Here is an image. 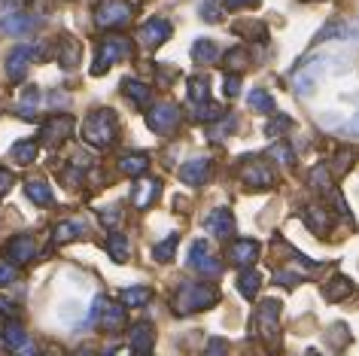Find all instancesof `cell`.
<instances>
[{
	"label": "cell",
	"mask_w": 359,
	"mask_h": 356,
	"mask_svg": "<svg viewBox=\"0 0 359 356\" xmlns=\"http://www.w3.org/2000/svg\"><path fill=\"white\" fill-rule=\"evenodd\" d=\"M219 301V289L213 283H195L186 280L180 283L177 296H174V310L177 314H195V310H204Z\"/></svg>",
	"instance_id": "cell-1"
},
{
	"label": "cell",
	"mask_w": 359,
	"mask_h": 356,
	"mask_svg": "<svg viewBox=\"0 0 359 356\" xmlns=\"http://www.w3.org/2000/svg\"><path fill=\"white\" fill-rule=\"evenodd\" d=\"M116 135H119V122H116L113 110H95L86 116V122H83L86 144H92L95 149H107L116 144Z\"/></svg>",
	"instance_id": "cell-2"
},
{
	"label": "cell",
	"mask_w": 359,
	"mask_h": 356,
	"mask_svg": "<svg viewBox=\"0 0 359 356\" xmlns=\"http://www.w3.org/2000/svg\"><path fill=\"white\" fill-rule=\"evenodd\" d=\"M329 55H313L308 64H302L299 70H295V79H292V85H295V92H299L302 97H311L313 92H317V85H320V79L326 76V70H329Z\"/></svg>",
	"instance_id": "cell-3"
},
{
	"label": "cell",
	"mask_w": 359,
	"mask_h": 356,
	"mask_svg": "<svg viewBox=\"0 0 359 356\" xmlns=\"http://www.w3.org/2000/svg\"><path fill=\"white\" fill-rule=\"evenodd\" d=\"M134 15V6L128 0H101L95 10V25L97 28H122Z\"/></svg>",
	"instance_id": "cell-4"
},
{
	"label": "cell",
	"mask_w": 359,
	"mask_h": 356,
	"mask_svg": "<svg viewBox=\"0 0 359 356\" xmlns=\"http://www.w3.org/2000/svg\"><path fill=\"white\" fill-rule=\"evenodd\" d=\"M131 55V43L125 37H107L101 46H97V55H95V64H92V74L101 76L104 70H110L116 61L128 58Z\"/></svg>",
	"instance_id": "cell-5"
},
{
	"label": "cell",
	"mask_w": 359,
	"mask_h": 356,
	"mask_svg": "<svg viewBox=\"0 0 359 356\" xmlns=\"http://www.w3.org/2000/svg\"><path fill=\"white\" fill-rule=\"evenodd\" d=\"M256 329L268 344H277L280 338V301L277 299H265L256 310Z\"/></svg>",
	"instance_id": "cell-6"
},
{
	"label": "cell",
	"mask_w": 359,
	"mask_h": 356,
	"mask_svg": "<svg viewBox=\"0 0 359 356\" xmlns=\"http://www.w3.org/2000/svg\"><path fill=\"white\" fill-rule=\"evenodd\" d=\"M74 116H67V113H61V116H52V119L43 122V128H40V144H46V146H58V144H65V140L70 137V131H74Z\"/></svg>",
	"instance_id": "cell-7"
},
{
	"label": "cell",
	"mask_w": 359,
	"mask_h": 356,
	"mask_svg": "<svg viewBox=\"0 0 359 356\" xmlns=\"http://www.w3.org/2000/svg\"><path fill=\"white\" fill-rule=\"evenodd\" d=\"M241 180H244L250 189H271L274 186V174L271 167L259 158H244V167H241Z\"/></svg>",
	"instance_id": "cell-8"
},
{
	"label": "cell",
	"mask_w": 359,
	"mask_h": 356,
	"mask_svg": "<svg viewBox=\"0 0 359 356\" xmlns=\"http://www.w3.org/2000/svg\"><path fill=\"white\" fill-rule=\"evenodd\" d=\"M177 122H180V107H174V104H156L147 113V125L156 131V135H168V131H174Z\"/></svg>",
	"instance_id": "cell-9"
},
{
	"label": "cell",
	"mask_w": 359,
	"mask_h": 356,
	"mask_svg": "<svg viewBox=\"0 0 359 356\" xmlns=\"http://www.w3.org/2000/svg\"><path fill=\"white\" fill-rule=\"evenodd\" d=\"M34 58H37L34 46H15L10 55H6V76H10V83H22L28 67L34 64Z\"/></svg>",
	"instance_id": "cell-10"
},
{
	"label": "cell",
	"mask_w": 359,
	"mask_h": 356,
	"mask_svg": "<svg viewBox=\"0 0 359 356\" xmlns=\"http://www.w3.org/2000/svg\"><path fill=\"white\" fill-rule=\"evenodd\" d=\"M189 268L201 271V274H219L222 271V262L210 253V247L204 244V241H195L189 247Z\"/></svg>",
	"instance_id": "cell-11"
},
{
	"label": "cell",
	"mask_w": 359,
	"mask_h": 356,
	"mask_svg": "<svg viewBox=\"0 0 359 356\" xmlns=\"http://www.w3.org/2000/svg\"><path fill=\"white\" fill-rule=\"evenodd\" d=\"M168 37H170V22H168V19H149V22L137 31V40H140L147 49L161 46V43H165Z\"/></svg>",
	"instance_id": "cell-12"
},
{
	"label": "cell",
	"mask_w": 359,
	"mask_h": 356,
	"mask_svg": "<svg viewBox=\"0 0 359 356\" xmlns=\"http://www.w3.org/2000/svg\"><path fill=\"white\" fill-rule=\"evenodd\" d=\"M6 256L15 265H28L34 256H37V241L31 235H15L10 244H6Z\"/></svg>",
	"instance_id": "cell-13"
},
{
	"label": "cell",
	"mask_w": 359,
	"mask_h": 356,
	"mask_svg": "<svg viewBox=\"0 0 359 356\" xmlns=\"http://www.w3.org/2000/svg\"><path fill=\"white\" fill-rule=\"evenodd\" d=\"M229 259L241 265V268L253 265L259 259V241H253V238H238V241L229 247Z\"/></svg>",
	"instance_id": "cell-14"
},
{
	"label": "cell",
	"mask_w": 359,
	"mask_h": 356,
	"mask_svg": "<svg viewBox=\"0 0 359 356\" xmlns=\"http://www.w3.org/2000/svg\"><path fill=\"white\" fill-rule=\"evenodd\" d=\"M4 341L10 350H22V353H37V344H28V332H25V326L19 320H13V323L4 326Z\"/></svg>",
	"instance_id": "cell-15"
},
{
	"label": "cell",
	"mask_w": 359,
	"mask_h": 356,
	"mask_svg": "<svg viewBox=\"0 0 359 356\" xmlns=\"http://www.w3.org/2000/svg\"><path fill=\"white\" fill-rule=\"evenodd\" d=\"M208 231L210 235H217V238H222V241H229L231 235H235V217H231V210H226V207H217L208 217Z\"/></svg>",
	"instance_id": "cell-16"
},
{
	"label": "cell",
	"mask_w": 359,
	"mask_h": 356,
	"mask_svg": "<svg viewBox=\"0 0 359 356\" xmlns=\"http://www.w3.org/2000/svg\"><path fill=\"white\" fill-rule=\"evenodd\" d=\"M210 177V162L208 158H192V162H186L180 167V180L186 186H204Z\"/></svg>",
	"instance_id": "cell-17"
},
{
	"label": "cell",
	"mask_w": 359,
	"mask_h": 356,
	"mask_svg": "<svg viewBox=\"0 0 359 356\" xmlns=\"http://www.w3.org/2000/svg\"><path fill=\"white\" fill-rule=\"evenodd\" d=\"M158 192H161V183H158V180H140L137 186H134L131 204H134L137 210H147L149 204L158 198Z\"/></svg>",
	"instance_id": "cell-18"
},
{
	"label": "cell",
	"mask_w": 359,
	"mask_h": 356,
	"mask_svg": "<svg viewBox=\"0 0 359 356\" xmlns=\"http://www.w3.org/2000/svg\"><path fill=\"white\" fill-rule=\"evenodd\" d=\"M37 19H34L31 13H6L4 19H0V31L4 34H28Z\"/></svg>",
	"instance_id": "cell-19"
},
{
	"label": "cell",
	"mask_w": 359,
	"mask_h": 356,
	"mask_svg": "<svg viewBox=\"0 0 359 356\" xmlns=\"http://www.w3.org/2000/svg\"><path fill=\"white\" fill-rule=\"evenodd\" d=\"M304 222H308V228L313 235H326L329 226H332V217L326 207H320V204H311V207H304Z\"/></svg>",
	"instance_id": "cell-20"
},
{
	"label": "cell",
	"mask_w": 359,
	"mask_h": 356,
	"mask_svg": "<svg viewBox=\"0 0 359 356\" xmlns=\"http://www.w3.org/2000/svg\"><path fill=\"white\" fill-rule=\"evenodd\" d=\"M101 329L104 332H122L125 329V305L107 301L104 310H101Z\"/></svg>",
	"instance_id": "cell-21"
},
{
	"label": "cell",
	"mask_w": 359,
	"mask_h": 356,
	"mask_svg": "<svg viewBox=\"0 0 359 356\" xmlns=\"http://www.w3.org/2000/svg\"><path fill=\"white\" fill-rule=\"evenodd\" d=\"M152 344H156V332H152L149 323H137L131 329V350L134 353H152Z\"/></svg>",
	"instance_id": "cell-22"
},
{
	"label": "cell",
	"mask_w": 359,
	"mask_h": 356,
	"mask_svg": "<svg viewBox=\"0 0 359 356\" xmlns=\"http://www.w3.org/2000/svg\"><path fill=\"white\" fill-rule=\"evenodd\" d=\"M107 253H110V259L113 262H128V256H131V241H128V235H122V231H113L110 238H107Z\"/></svg>",
	"instance_id": "cell-23"
},
{
	"label": "cell",
	"mask_w": 359,
	"mask_h": 356,
	"mask_svg": "<svg viewBox=\"0 0 359 356\" xmlns=\"http://www.w3.org/2000/svg\"><path fill=\"white\" fill-rule=\"evenodd\" d=\"M88 231V226L83 219H70V222H58L55 226V244H70V241H76V238H83Z\"/></svg>",
	"instance_id": "cell-24"
},
{
	"label": "cell",
	"mask_w": 359,
	"mask_h": 356,
	"mask_svg": "<svg viewBox=\"0 0 359 356\" xmlns=\"http://www.w3.org/2000/svg\"><path fill=\"white\" fill-rule=\"evenodd\" d=\"M119 171L125 177H140V174H147L149 171V156H143V153H125L119 158Z\"/></svg>",
	"instance_id": "cell-25"
},
{
	"label": "cell",
	"mask_w": 359,
	"mask_h": 356,
	"mask_svg": "<svg viewBox=\"0 0 359 356\" xmlns=\"http://www.w3.org/2000/svg\"><path fill=\"white\" fill-rule=\"evenodd\" d=\"M259 287H262V274H259L256 268H250V265H247V268L241 271V278H238V289H241V296L253 301V299L259 296Z\"/></svg>",
	"instance_id": "cell-26"
},
{
	"label": "cell",
	"mask_w": 359,
	"mask_h": 356,
	"mask_svg": "<svg viewBox=\"0 0 359 356\" xmlns=\"http://www.w3.org/2000/svg\"><path fill=\"white\" fill-rule=\"evenodd\" d=\"M122 88H125V95H128V101H134L137 107H147L152 101V88L147 83H140V79H125Z\"/></svg>",
	"instance_id": "cell-27"
},
{
	"label": "cell",
	"mask_w": 359,
	"mask_h": 356,
	"mask_svg": "<svg viewBox=\"0 0 359 356\" xmlns=\"http://www.w3.org/2000/svg\"><path fill=\"white\" fill-rule=\"evenodd\" d=\"M40 156V144L37 140H19V144L13 146V162L15 165H34Z\"/></svg>",
	"instance_id": "cell-28"
},
{
	"label": "cell",
	"mask_w": 359,
	"mask_h": 356,
	"mask_svg": "<svg viewBox=\"0 0 359 356\" xmlns=\"http://www.w3.org/2000/svg\"><path fill=\"white\" fill-rule=\"evenodd\" d=\"M323 296H326L329 301H341V299H347V296H353V283H350L347 278H332L326 287H323Z\"/></svg>",
	"instance_id": "cell-29"
},
{
	"label": "cell",
	"mask_w": 359,
	"mask_h": 356,
	"mask_svg": "<svg viewBox=\"0 0 359 356\" xmlns=\"http://www.w3.org/2000/svg\"><path fill=\"white\" fill-rule=\"evenodd\" d=\"M58 64L61 67H76L79 64V43L76 40H58Z\"/></svg>",
	"instance_id": "cell-30"
},
{
	"label": "cell",
	"mask_w": 359,
	"mask_h": 356,
	"mask_svg": "<svg viewBox=\"0 0 359 356\" xmlns=\"http://www.w3.org/2000/svg\"><path fill=\"white\" fill-rule=\"evenodd\" d=\"M192 58L198 61V64H213V61L219 58V46L213 40H198L192 46Z\"/></svg>",
	"instance_id": "cell-31"
},
{
	"label": "cell",
	"mask_w": 359,
	"mask_h": 356,
	"mask_svg": "<svg viewBox=\"0 0 359 356\" xmlns=\"http://www.w3.org/2000/svg\"><path fill=\"white\" fill-rule=\"evenodd\" d=\"M247 104L253 107L256 113H265V116H271L274 110H277V104H274V97L265 92V88H253L250 92V97H247Z\"/></svg>",
	"instance_id": "cell-32"
},
{
	"label": "cell",
	"mask_w": 359,
	"mask_h": 356,
	"mask_svg": "<svg viewBox=\"0 0 359 356\" xmlns=\"http://www.w3.org/2000/svg\"><path fill=\"white\" fill-rule=\"evenodd\" d=\"M186 88H189V101L192 104L210 101V79L208 76H192L189 83H186Z\"/></svg>",
	"instance_id": "cell-33"
},
{
	"label": "cell",
	"mask_w": 359,
	"mask_h": 356,
	"mask_svg": "<svg viewBox=\"0 0 359 356\" xmlns=\"http://www.w3.org/2000/svg\"><path fill=\"white\" fill-rule=\"evenodd\" d=\"M149 299H152V289H149V287L122 289V305H125V308H143V305H149Z\"/></svg>",
	"instance_id": "cell-34"
},
{
	"label": "cell",
	"mask_w": 359,
	"mask_h": 356,
	"mask_svg": "<svg viewBox=\"0 0 359 356\" xmlns=\"http://www.w3.org/2000/svg\"><path fill=\"white\" fill-rule=\"evenodd\" d=\"M308 183H311V189H313V192L329 195V192H332V177H329V167H326V165H317V167H313V171H311Z\"/></svg>",
	"instance_id": "cell-35"
},
{
	"label": "cell",
	"mask_w": 359,
	"mask_h": 356,
	"mask_svg": "<svg viewBox=\"0 0 359 356\" xmlns=\"http://www.w3.org/2000/svg\"><path fill=\"white\" fill-rule=\"evenodd\" d=\"M25 195H28L34 204H52V189L43 180H28L25 183Z\"/></svg>",
	"instance_id": "cell-36"
},
{
	"label": "cell",
	"mask_w": 359,
	"mask_h": 356,
	"mask_svg": "<svg viewBox=\"0 0 359 356\" xmlns=\"http://www.w3.org/2000/svg\"><path fill=\"white\" fill-rule=\"evenodd\" d=\"M235 128H238V119H235V116H219L217 125L208 128V137H210V140H226Z\"/></svg>",
	"instance_id": "cell-37"
},
{
	"label": "cell",
	"mask_w": 359,
	"mask_h": 356,
	"mask_svg": "<svg viewBox=\"0 0 359 356\" xmlns=\"http://www.w3.org/2000/svg\"><path fill=\"white\" fill-rule=\"evenodd\" d=\"M177 244H180V238H177V235H168L161 244H156V250H152V256H156V262H170V259H174Z\"/></svg>",
	"instance_id": "cell-38"
},
{
	"label": "cell",
	"mask_w": 359,
	"mask_h": 356,
	"mask_svg": "<svg viewBox=\"0 0 359 356\" xmlns=\"http://www.w3.org/2000/svg\"><path fill=\"white\" fill-rule=\"evenodd\" d=\"M37 104H40V88H28V92H25V97H22V104L19 107H15V113H19L22 116V119H31V107H34V110H37Z\"/></svg>",
	"instance_id": "cell-39"
},
{
	"label": "cell",
	"mask_w": 359,
	"mask_h": 356,
	"mask_svg": "<svg viewBox=\"0 0 359 356\" xmlns=\"http://www.w3.org/2000/svg\"><path fill=\"white\" fill-rule=\"evenodd\" d=\"M226 64L231 67V70H244V67H250V64H253V58H250V52L247 49H229L226 52Z\"/></svg>",
	"instance_id": "cell-40"
},
{
	"label": "cell",
	"mask_w": 359,
	"mask_h": 356,
	"mask_svg": "<svg viewBox=\"0 0 359 356\" xmlns=\"http://www.w3.org/2000/svg\"><path fill=\"white\" fill-rule=\"evenodd\" d=\"M219 116H222V107H219V104H210V101L195 104V119H201V122H217Z\"/></svg>",
	"instance_id": "cell-41"
},
{
	"label": "cell",
	"mask_w": 359,
	"mask_h": 356,
	"mask_svg": "<svg viewBox=\"0 0 359 356\" xmlns=\"http://www.w3.org/2000/svg\"><path fill=\"white\" fill-rule=\"evenodd\" d=\"M268 156L277 158V162L286 165V167H292V165H295V153H292V149L286 146V144H274L271 149H268Z\"/></svg>",
	"instance_id": "cell-42"
},
{
	"label": "cell",
	"mask_w": 359,
	"mask_h": 356,
	"mask_svg": "<svg viewBox=\"0 0 359 356\" xmlns=\"http://www.w3.org/2000/svg\"><path fill=\"white\" fill-rule=\"evenodd\" d=\"M125 219V210L122 207H104L101 210V222L107 228H119V222Z\"/></svg>",
	"instance_id": "cell-43"
},
{
	"label": "cell",
	"mask_w": 359,
	"mask_h": 356,
	"mask_svg": "<svg viewBox=\"0 0 359 356\" xmlns=\"http://www.w3.org/2000/svg\"><path fill=\"white\" fill-rule=\"evenodd\" d=\"M15 278H19V271H15V262L0 259V287H6V283H15Z\"/></svg>",
	"instance_id": "cell-44"
},
{
	"label": "cell",
	"mask_w": 359,
	"mask_h": 356,
	"mask_svg": "<svg viewBox=\"0 0 359 356\" xmlns=\"http://www.w3.org/2000/svg\"><path fill=\"white\" fill-rule=\"evenodd\" d=\"M353 158H356L353 149H341V153L335 156V174H338V177H341V174H347V167L353 165Z\"/></svg>",
	"instance_id": "cell-45"
},
{
	"label": "cell",
	"mask_w": 359,
	"mask_h": 356,
	"mask_svg": "<svg viewBox=\"0 0 359 356\" xmlns=\"http://www.w3.org/2000/svg\"><path fill=\"white\" fill-rule=\"evenodd\" d=\"M274 280L280 283V287H295V283H302V274H295V271H277Z\"/></svg>",
	"instance_id": "cell-46"
},
{
	"label": "cell",
	"mask_w": 359,
	"mask_h": 356,
	"mask_svg": "<svg viewBox=\"0 0 359 356\" xmlns=\"http://www.w3.org/2000/svg\"><path fill=\"white\" fill-rule=\"evenodd\" d=\"M104 305H107V299H104V296H97V299H95V305H92V310H88V317H86V326H92V323H97V320H101Z\"/></svg>",
	"instance_id": "cell-47"
},
{
	"label": "cell",
	"mask_w": 359,
	"mask_h": 356,
	"mask_svg": "<svg viewBox=\"0 0 359 356\" xmlns=\"http://www.w3.org/2000/svg\"><path fill=\"white\" fill-rule=\"evenodd\" d=\"M222 92H226V97H238L241 92V76H226V83H222Z\"/></svg>",
	"instance_id": "cell-48"
},
{
	"label": "cell",
	"mask_w": 359,
	"mask_h": 356,
	"mask_svg": "<svg viewBox=\"0 0 359 356\" xmlns=\"http://www.w3.org/2000/svg\"><path fill=\"white\" fill-rule=\"evenodd\" d=\"M290 125H292V119H286V116H277V119H274V122H271V125H268L265 131L274 137V135H280V131H286Z\"/></svg>",
	"instance_id": "cell-49"
},
{
	"label": "cell",
	"mask_w": 359,
	"mask_h": 356,
	"mask_svg": "<svg viewBox=\"0 0 359 356\" xmlns=\"http://www.w3.org/2000/svg\"><path fill=\"white\" fill-rule=\"evenodd\" d=\"M201 19H204V22H219V19H222V15H219V6H217V4H204V6H201Z\"/></svg>",
	"instance_id": "cell-50"
},
{
	"label": "cell",
	"mask_w": 359,
	"mask_h": 356,
	"mask_svg": "<svg viewBox=\"0 0 359 356\" xmlns=\"http://www.w3.org/2000/svg\"><path fill=\"white\" fill-rule=\"evenodd\" d=\"M262 0H222L226 10H244V6H259Z\"/></svg>",
	"instance_id": "cell-51"
},
{
	"label": "cell",
	"mask_w": 359,
	"mask_h": 356,
	"mask_svg": "<svg viewBox=\"0 0 359 356\" xmlns=\"http://www.w3.org/2000/svg\"><path fill=\"white\" fill-rule=\"evenodd\" d=\"M10 186H13V174L6 171V167H0V198L10 192Z\"/></svg>",
	"instance_id": "cell-52"
},
{
	"label": "cell",
	"mask_w": 359,
	"mask_h": 356,
	"mask_svg": "<svg viewBox=\"0 0 359 356\" xmlns=\"http://www.w3.org/2000/svg\"><path fill=\"white\" fill-rule=\"evenodd\" d=\"M229 350V341H219V338H213L208 344V353H226Z\"/></svg>",
	"instance_id": "cell-53"
},
{
	"label": "cell",
	"mask_w": 359,
	"mask_h": 356,
	"mask_svg": "<svg viewBox=\"0 0 359 356\" xmlns=\"http://www.w3.org/2000/svg\"><path fill=\"white\" fill-rule=\"evenodd\" d=\"M13 310H15L13 301L6 299V296H0V314H13Z\"/></svg>",
	"instance_id": "cell-54"
},
{
	"label": "cell",
	"mask_w": 359,
	"mask_h": 356,
	"mask_svg": "<svg viewBox=\"0 0 359 356\" xmlns=\"http://www.w3.org/2000/svg\"><path fill=\"white\" fill-rule=\"evenodd\" d=\"M353 128H356V131H359V113H356V116H353Z\"/></svg>",
	"instance_id": "cell-55"
}]
</instances>
